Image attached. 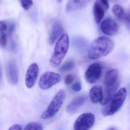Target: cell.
Here are the masks:
<instances>
[{
    "mask_svg": "<svg viewBox=\"0 0 130 130\" xmlns=\"http://www.w3.org/2000/svg\"><path fill=\"white\" fill-rule=\"evenodd\" d=\"M23 129L22 126L19 124H14L9 129V130H21Z\"/></svg>",
    "mask_w": 130,
    "mask_h": 130,
    "instance_id": "27",
    "label": "cell"
},
{
    "mask_svg": "<svg viewBox=\"0 0 130 130\" xmlns=\"http://www.w3.org/2000/svg\"><path fill=\"white\" fill-rule=\"evenodd\" d=\"M15 29V24L13 23H12L10 24L9 29V33L10 34H11L13 33Z\"/></svg>",
    "mask_w": 130,
    "mask_h": 130,
    "instance_id": "28",
    "label": "cell"
},
{
    "mask_svg": "<svg viewBox=\"0 0 130 130\" xmlns=\"http://www.w3.org/2000/svg\"><path fill=\"white\" fill-rule=\"evenodd\" d=\"M104 8L96 0L94 7V15L96 23H99L104 16Z\"/></svg>",
    "mask_w": 130,
    "mask_h": 130,
    "instance_id": "17",
    "label": "cell"
},
{
    "mask_svg": "<svg viewBox=\"0 0 130 130\" xmlns=\"http://www.w3.org/2000/svg\"><path fill=\"white\" fill-rule=\"evenodd\" d=\"M64 28L61 22L58 20L54 21L50 37V43L53 44L57 39L64 33Z\"/></svg>",
    "mask_w": 130,
    "mask_h": 130,
    "instance_id": "12",
    "label": "cell"
},
{
    "mask_svg": "<svg viewBox=\"0 0 130 130\" xmlns=\"http://www.w3.org/2000/svg\"><path fill=\"white\" fill-rule=\"evenodd\" d=\"M118 76V71L111 69L107 72L104 78V83L106 87L113 86L117 83Z\"/></svg>",
    "mask_w": 130,
    "mask_h": 130,
    "instance_id": "15",
    "label": "cell"
},
{
    "mask_svg": "<svg viewBox=\"0 0 130 130\" xmlns=\"http://www.w3.org/2000/svg\"><path fill=\"white\" fill-rule=\"evenodd\" d=\"M99 3L103 7L105 11L109 8V5L108 0H97Z\"/></svg>",
    "mask_w": 130,
    "mask_h": 130,
    "instance_id": "25",
    "label": "cell"
},
{
    "mask_svg": "<svg viewBox=\"0 0 130 130\" xmlns=\"http://www.w3.org/2000/svg\"><path fill=\"white\" fill-rule=\"evenodd\" d=\"M75 66V63L72 61H67L64 63L59 68V71L66 72L72 70Z\"/></svg>",
    "mask_w": 130,
    "mask_h": 130,
    "instance_id": "19",
    "label": "cell"
},
{
    "mask_svg": "<svg viewBox=\"0 0 130 130\" xmlns=\"http://www.w3.org/2000/svg\"><path fill=\"white\" fill-rule=\"evenodd\" d=\"M118 83H117L113 86L107 87L104 91H103L102 98L100 102V104L102 105H105L111 100L115 92L118 88Z\"/></svg>",
    "mask_w": 130,
    "mask_h": 130,
    "instance_id": "14",
    "label": "cell"
},
{
    "mask_svg": "<svg viewBox=\"0 0 130 130\" xmlns=\"http://www.w3.org/2000/svg\"><path fill=\"white\" fill-rule=\"evenodd\" d=\"M91 0H69L66 5L67 11H75L87 6Z\"/></svg>",
    "mask_w": 130,
    "mask_h": 130,
    "instance_id": "13",
    "label": "cell"
},
{
    "mask_svg": "<svg viewBox=\"0 0 130 130\" xmlns=\"http://www.w3.org/2000/svg\"><path fill=\"white\" fill-rule=\"evenodd\" d=\"M69 46V38L66 34L61 36L56 43L50 63L53 68L58 66L66 55Z\"/></svg>",
    "mask_w": 130,
    "mask_h": 130,
    "instance_id": "2",
    "label": "cell"
},
{
    "mask_svg": "<svg viewBox=\"0 0 130 130\" xmlns=\"http://www.w3.org/2000/svg\"><path fill=\"white\" fill-rule=\"evenodd\" d=\"M113 40L105 36L100 37L95 39L90 46L88 57L90 59L95 60L106 56L114 48Z\"/></svg>",
    "mask_w": 130,
    "mask_h": 130,
    "instance_id": "1",
    "label": "cell"
},
{
    "mask_svg": "<svg viewBox=\"0 0 130 130\" xmlns=\"http://www.w3.org/2000/svg\"><path fill=\"white\" fill-rule=\"evenodd\" d=\"M39 73V66L37 63H32L28 67L25 77V83L28 88H32L34 86Z\"/></svg>",
    "mask_w": 130,
    "mask_h": 130,
    "instance_id": "9",
    "label": "cell"
},
{
    "mask_svg": "<svg viewBox=\"0 0 130 130\" xmlns=\"http://www.w3.org/2000/svg\"><path fill=\"white\" fill-rule=\"evenodd\" d=\"M2 79V69L0 65V85H1V81Z\"/></svg>",
    "mask_w": 130,
    "mask_h": 130,
    "instance_id": "29",
    "label": "cell"
},
{
    "mask_svg": "<svg viewBox=\"0 0 130 130\" xmlns=\"http://www.w3.org/2000/svg\"><path fill=\"white\" fill-rule=\"evenodd\" d=\"M21 6L24 9L28 10L30 8L32 5V0H20Z\"/></svg>",
    "mask_w": 130,
    "mask_h": 130,
    "instance_id": "21",
    "label": "cell"
},
{
    "mask_svg": "<svg viewBox=\"0 0 130 130\" xmlns=\"http://www.w3.org/2000/svg\"><path fill=\"white\" fill-rule=\"evenodd\" d=\"M6 75L9 83L12 85L17 84L19 80V73L17 66L15 60H8L6 66Z\"/></svg>",
    "mask_w": 130,
    "mask_h": 130,
    "instance_id": "8",
    "label": "cell"
},
{
    "mask_svg": "<svg viewBox=\"0 0 130 130\" xmlns=\"http://www.w3.org/2000/svg\"><path fill=\"white\" fill-rule=\"evenodd\" d=\"M126 96V89L125 88H121L103 108L102 110L103 115L105 117L111 116L117 112L123 106Z\"/></svg>",
    "mask_w": 130,
    "mask_h": 130,
    "instance_id": "3",
    "label": "cell"
},
{
    "mask_svg": "<svg viewBox=\"0 0 130 130\" xmlns=\"http://www.w3.org/2000/svg\"><path fill=\"white\" fill-rule=\"evenodd\" d=\"M1 33L2 34L0 36V46L4 47L7 45V35L4 33Z\"/></svg>",
    "mask_w": 130,
    "mask_h": 130,
    "instance_id": "23",
    "label": "cell"
},
{
    "mask_svg": "<svg viewBox=\"0 0 130 130\" xmlns=\"http://www.w3.org/2000/svg\"><path fill=\"white\" fill-rule=\"evenodd\" d=\"M7 28V23L4 21H0V32L3 33Z\"/></svg>",
    "mask_w": 130,
    "mask_h": 130,
    "instance_id": "26",
    "label": "cell"
},
{
    "mask_svg": "<svg viewBox=\"0 0 130 130\" xmlns=\"http://www.w3.org/2000/svg\"><path fill=\"white\" fill-rule=\"evenodd\" d=\"M74 80V76L72 75H68L65 77L64 82L66 84L70 85L73 82Z\"/></svg>",
    "mask_w": 130,
    "mask_h": 130,
    "instance_id": "24",
    "label": "cell"
},
{
    "mask_svg": "<svg viewBox=\"0 0 130 130\" xmlns=\"http://www.w3.org/2000/svg\"><path fill=\"white\" fill-rule=\"evenodd\" d=\"M87 100L85 95H80L73 99L69 103L66 107V111L69 114H73L76 112Z\"/></svg>",
    "mask_w": 130,
    "mask_h": 130,
    "instance_id": "11",
    "label": "cell"
},
{
    "mask_svg": "<svg viewBox=\"0 0 130 130\" xmlns=\"http://www.w3.org/2000/svg\"><path fill=\"white\" fill-rule=\"evenodd\" d=\"M103 95V90L101 86L95 85L91 88L89 92V97L91 101L97 104L101 100Z\"/></svg>",
    "mask_w": 130,
    "mask_h": 130,
    "instance_id": "16",
    "label": "cell"
},
{
    "mask_svg": "<svg viewBox=\"0 0 130 130\" xmlns=\"http://www.w3.org/2000/svg\"><path fill=\"white\" fill-rule=\"evenodd\" d=\"M61 77L58 73L48 71L43 74L39 82V88L43 90H47L61 81Z\"/></svg>",
    "mask_w": 130,
    "mask_h": 130,
    "instance_id": "5",
    "label": "cell"
},
{
    "mask_svg": "<svg viewBox=\"0 0 130 130\" xmlns=\"http://www.w3.org/2000/svg\"><path fill=\"white\" fill-rule=\"evenodd\" d=\"M43 126L40 123H30L28 124L25 126L24 130H42Z\"/></svg>",
    "mask_w": 130,
    "mask_h": 130,
    "instance_id": "20",
    "label": "cell"
},
{
    "mask_svg": "<svg viewBox=\"0 0 130 130\" xmlns=\"http://www.w3.org/2000/svg\"><path fill=\"white\" fill-rule=\"evenodd\" d=\"M95 117L91 113L83 114L76 119L74 125L75 130H88L94 124Z\"/></svg>",
    "mask_w": 130,
    "mask_h": 130,
    "instance_id": "6",
    "label": "cell"
},
{
    "mask_svg": "<svg viewBox=\"0 0 130 130\" xmlns=\"http://www.w3.org/2000/svg\"><path fill=\"white\" fill-rule=\"evenodd\" d=\"M102 31L108 36H113L117 33L119 30L117 23L111 18L106 19L102 22L101 25Z\"/></svg>",
    "mask_w": 130,
    "mask_h": 130,
    "instance_id": "10",
    "label": "cell"
},
{
    "mask_svg": "<svg viewBox=\"0 0 130 130\" xmlns=\"http://www.w3.org/2000/svg\"><path fill=\"white\" fill-rule=\"evenodd\" d=\"M58 1L59 2H62V0H58Z\"/></svg>",
    "mask_w": 130,
    "mask_h": 130,
    "instance_id": "30",
    "label": "cell"
},
{
    "mask_svg": "<svg viewBox=\"0 0 130 130\" xmlns=\"http://www.w3.org/2000/svg\"><path fill=\"white\" fill-rule=\"evenodd\" d=\"M66 96V91L59 90L55 95L48 108L41 115L43 120H48L55 117L61 109L64 103Z\"/></svg>",
    "mask_w": 130,
    "mask_h": 130,
    "instance_id": "4",
    "label": "cell"
},
{
    "mask_svg": "<svg viewBox=\"0 0 130 130\" xmlns=\"http://www.w3.org/2000/svg\"><path fill=\"white\" fill-rule=\"evenodd\" d=\"M101 73V65L98 63H93L87 69L85 73V79L89 84H95L99 79Z\"/></svg>",
    "mask_w": 130,
    "mask_h": 130,
    "instance_id": "7",
    "label": "cell"
},
{
    "mask_svg": "<svg viewBox=\"0 0 130 130\" xmlns=\"http://www.w3.org/2000/svg\"><path fill=\"white\" fill-rule=\"evenodd\" d=\"M112 11L115 16L120 19L123 20L126 14L123 8L118 4L115 5L113 6L112 9Z\"/></svg>",
    "mask_w": 130,
    "mask_h": 130,
    "instance_id": "18",
    "label": "cell"
},
{
    "mask_svg": "<svg viewBox=\"0 0 130 130\" xmlns=\"http://www.w3.org/2000/svg\"><path fill=\"white\" fill-rule=\"evenodd\" d=\"M72 89L75 92H79L82 90V86L80 82L78 81L75 82L72 86Z\"/></svg>",
    "mask_w": 130,
    "mask_h": 130,
    "instance_id": "22",
    "label": "cell"
}]
</instances>
